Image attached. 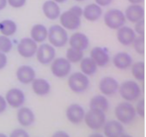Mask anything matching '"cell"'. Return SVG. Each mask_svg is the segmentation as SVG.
<instances>
[{
  "instance_id": "6da1fadb",
  "label": "cell",
  "mask_w": 146,
  "mask_h": 137,
  "mask_svg": "<svg viewBox=\"0 0 146 137\" xmlns=\"http://www.w3.org/2000/svg\"><path fill=\"white\" fill-rule=\"evenodd\" d=\"M115 117L123 125L131 124L137 117L135 107L130 101H123L118 103L114 110Z\"/></svg>"
},
{
  "instance_id": "7a4b0ae2",
  "label": "cell",
  "mask_w": 146,
  "mask_h": 137,
  "mask_svg": "<svg viewBox=\"0 0 146 137\" xmlns=\"http://www.w3.org/2000/svg\"><path fill=\"white\" fill-rule=\"evenodd\" d=\"M47 39L55 48H62L68 43L69 35L67 30L60 24H53L48 29Z\"/></svg>"
},
{
  "instance_id": "3957f363",
  "label": "cell",
  "mask_w": 146,
  "mask_h": 137,
  "mask_svg": "<svg viewBox=\"0 0 146 137\" xmlns=\"http://www.w3.org/2000/svg\"><path fill=\"white\" fill-rule=\"evenodd\" d=\"M121 97L126 101H134L141 96V88L139 84L133 80H127L119 84L118 91Z\"/></svg>"
},
{
  "instance_id": "277c9868",
  "label": "cell",
  "mask_w": 146,
  "mask_h": 137,
  "mask_svg": "<svg viewBox=\"0 0 146 137\" xmlns=\"http://www.w3.org/2000/svg\"><path fill=\"white\" fill-rule=\"evenodd\" d=\"M68 86L72 92L76 94H82L90 87L89 76L81 71L72 73L68 78Z\"/></svg>"
},
{
  "instance_id": "5b68a950",
  "label": "cell",
  "mask_w": 146,
  "mask_h": 137,
  "mask_svg": "<svg viewBox=\"0 0 146 137\" xmlns=\"http://www.w3.org/2000/svg\"><path fill=\"white\" fill-rule=\"evenodd\" d=\"M84 122L90 129L99 130L103 128L106 122L105 112L90 109L88 112H85Z\"/></svg>"
},
{
  "instance_id": "8992f818",
  "label": "cell",
  "mask_w": 146,
  "mask_h": 137,
  "mask_svg": "<svg viewBox=\"0 0 146 137\" xmlns=\"http://www.w3.org/2000/svg\"><path fill=\"white\" fill-rule=\"evenodd\" d=\"M104 22L111 30H117L126 23L124 13L119 9H110L104 15Z\"/></svg>"
},
{
  "instance_id": "52a82bcc",
  "label": "cell",
  "mask_w": 146,
  "mask_h": 137,
  "mask_svg": "<svg viewBox=\"0 0 146 137\" xmlns=\"http://www.w3.org/2000/svg\"><path fill=\"white\" fill-rule=\"evenodd\" d=\"M81 16L70 8L68 11L61 13L58 18L60 19V25L65 30H76L81 26Z\"/></svg>"
},
{
  "instance_id": "ba28073f",
  "label": "cell",
  "mask_w": 146,
  "mask_h": 137,
  "mask_svg": "<svg viewBox=\"0 0 146 137\" xmlns=\"http://www.w3.org/2000/svg\"><path fill=\"white\" fill-rule=\"evenodd\" d=\"M50 71L54 76L58 78L67 77L71 71V63L66 57L55 58L50 63Z\"/></svg>"
},
{
  "instance_id": "9c48e42d",
  "label": "cell",
  "mask_w": 146,
  "mask_h": 137,
  "mask_svg": "<svg viewBox=\"0 0 146 137\" xmlns=\"http://www.w3.org/2000/svg\"><path fill=\"white\" fill-rule=\"evenodd\" d=\"M35 56L39 63L43 65H49L56 57V49L50 43H42L38 47Z\"/></svg>"
},
{
  "instance_id": "30bf717a",
  "label": "cell",
  "mask_w": 146,
  "mask_h": 137,
  "mask_svg": "<svg viewBox=\"0 0 146 137\" xmlns=\"http://www.w3.org/2000/svg\"><path fill=\"white\" fill-rule=\"evenodd\" d=\"M38 43L31 38H24L17 44V52L24 58H31L36 55Z\"/></svg>"
},
{
  "instance_id": "8fae6325",
  "label": "cell",
  "mask_w": 146,
  "mask_h": 137,
  "mask_svg": "<svg viewBox=\"0 0 146 137\" xmlns=\"http://www.w3.org/2000/svg\"><path fill=\"white\" fill-rule=\"evenodd\" d=\"M6 102L9 106L14 109H18L25 105L26 96L25 92L17 88H13L9 90L6 92V95L5 96Z\"/></svg>"
},
{
  "instance_id": "7c38bea8",
  "label": "cell",
  "mask_w": 146,
  "mask_h": 137,
  "mask_svg": "<svg viewBox=\"0 0 146 137\" xmlns=\"http://www.w3.org/2000/svg\"><path fill=\"white\" fill-rule=\"evenodd\" d=\"M118 87V81L112 76H104L100 79L98 83V89L100 92L105 96H111L117 93Z\"/></svg>"
},
{
  "instance_id": "4fadbf2b",
  "label": "cell",
  "mask_w": 146,
  "mask_h": 137,
  "mask_svg": "<svg viewBox=\"0 0 146 137\" xmlns=\"http://www.w3.org/2000/svg\"><path fill=\"white\" fill-rule=\"evenodd\" d=\"M84 109L78 103H72L69 105L65 112V116L67 120L70 123L75 125L80 124L82 122H84Z\"/></svg>"
},
{
  "instance_id": "5bb4252c",
  "label": "cell",
  "mask_w": 146,
  "mask_h": 137,
  "mask_svg": "<svg viewBox=\"0 0 146 137\" xmlns=\"http://www.w3.org/2000/svg\"><path fill=\"white\" fill-rule=\"evenodd\" d=\"M102 128L106 137H121L124 134L123 124L117 119L106 121Z\"/></svg>"
},
{
  "instance_id": "9a60e30c",
  "label": "cell",
  "mask_w": 146,
  "mask_h": 137,
  "mask_svg": "<svg viewBox=\"0 0 146 137\" xmlns=\"http://www.w3.org/2000/svg\"><path fill=\"white\" fill-rule=\"evenodd\" d=\"M16 77L22 84H30L36 78V71L30 65H21L16 71Z\"/></svg>"
},
{
  "instance_id": "2e32d148",
  "label": "cell",
  "mask_w": 146,
  "mask_h": 137,
  "mask_svg": "<svg viewBox=\"0 0 146 137\" xmlns=\"http://www.w3.org/2000/svg\"><path fill=\"white\" fill-rule=\"evenodd\" d=\"M136 37V32L132 28L129 26L123 25L117 30V39L123 46L131 45Z\"/></svg>"
},
{
  "instance_id": "e0dca14e",
  "label": "cell",
  "mask_w": 146,
  "mask_h": 137,
  "mask_svg": "<svg viewBox=\"0 0 146 137\" xmlns=\"http://www.w3.org/2000/svg\"><path fill=\"white\" fill-rule=\"evenodd\" d=\"M17 122L23 127H31L34 124L36 116L31 109L28 107H20L18 108V111L17 113Z\"/></svg>"
},
{
  "instance_id": "ac0fdd59",
  "label": "cell",
  "mask_w": 146,
  "mask_h": 137,
  "mask_svg": "<svg viewBox=\"0 0 146 137\" xmlns=\"http://www.w3.org/2000/svg\"><path fill=\"white\" fill-rule=\"evenodd\" d=\"M68 43L70 44V47L73 49L84 51L90 45V40L84 33L76 32L69 38Z\"/></svg>"
},
{
  "instance_id": "d6986e66",
  "label": "cell",
  "mask_w": 146,
  "mask_h": 137,
  "mask_svg": "<svg viewBox=\"0 0 146 137\" xmlns=\"http://www.w3.org/2000/svg\"><path fill=\"white\" fill-rule=\"evenodd\" d=\"M126 20L135 24L137 21L144 18V9L141 5L131 4L123 12Z\"/></svg>"
},
{
  "instance_id": "ffe728a7",
  "label": "cell",
  "mask_w": 146,
  "mask_h": 137,
  "mask_svg": "<svg viewBox=\"0 0 146 137\" xmlns=\"http://www.w3.org/2000/svg\"><path fill=\"white\" fill-rule=\"evenodd\" d=\"M103 9L96 3L89 4L83 9V16L89 22H96L101 18Z\"/></svg>"
},
{
  "instance_id": "44dd1931",
  "label": "cell",
  "mask_w": 146,
  "mask_h": 137,
  "mask_svg": "<svg viewBox=\"0 0 146 137\" xmlns=\"http://www.w3.org/2000/svg\"><path fill=\"white\" fill-rule=\"evenodd\" d=\"M112 63L117 70H125L131 68V64L133 63V59L129 53L121 51V52H117L114 55Z\"/></svg>"
},
{
  "instance_id": "7402d4cb",
  "label": "cell",
  "mask_w": 146,
  "mask_h": 137,
  "mask_svg": "<svg viewBox=\"0 0 146 137\" xmlns=\"http://www.w3.org/2000/svg\"><path fill=\"white\" fill-rule=\"evenodd\" d=\"M90 57L94 60L98 67H105L110 63V56L108 51L100 46L94 47L91 49Z\"/></svg>"
},
{
  "instance_id": "603a6c76",
  "label": "cell",
  "mask_w": 146,
  "mask_h": 137,
  "mask_svg": "<svg viewBox=\"0 0 146 137\" xmlns=\"http://www.w3.org/2000/svg\"><path fill=\"white\" fill-rule=\"evenodd\" d=\"M43 13L45 18L49 20H56L59 18L61 14V10L58 3L53 0H47L43 4L42 6Z\"/></svg>"
},
{
  "instance_id": "cb8c5ba5",
  "label": "cell",
  "mask_w": 146,
  "mask_h": 137,
  "mask_svg": "<svg viewBox=\"0 0 146 137\" xmlns=\"http://www.w3.org/2000/svg\"><path fill=\"white\" fill-rule=\"evenodd\" d=\"M31 89L34 94L38 96H47L50 90L51 86L48 80L44 78H35L31 82Z\"/></svg>"
},
{
  "instance_id": "d4e9b609",
  "label": "cell",
  "mask_w": 146,
  "mask_h": 137,
  "mask_svg": "<svg viewBox=\"0 0 146 137\" xmlns=\"http://www.w3.org/2000/svg\"><path fill=\"white\" fill-rule=\"evenodd\" d=\"M30 38H31L36 43H44L48 37V29L42 24H34L30 32Z\"/></svg>"
},
{
  "instance_id": "484cf974",
  "label": "cell",
  "mask_w": 146,
  "mask_h": 137,
  "mask_svg": "<svg viewBox=\"0 0 146 137\" xmlns=\"http://www.w3.org/2000/svg\"><path fill=\"white\" fill-rule=\"evenodd\" d=\"M89 107L91 109H97L106 112L110 107V101L104 95H98L93 96L89 102Z\"/></svg>"
},
{
  "instance_id": "4316f807",
  "label": "cell",
  "mask_w": 146,
  "mask_h": 137,
  "mask_svg": "<svg viewBox=\"0 0 146 137\" xmlns=\"http://www.w3.org/2000/svg\"><path fill=\"white\" fill-rule=\"evenodd\" d=\"M79 63L81 72L88 76H93L98 70V65L90 57H83V59Z\"/></svg>"
},
{
  "instance_id": "83f0119b",
  "label": "cell",
  "mask_w": 146,
  "mask_h": 137,
  "mask_svg": "<svg viewBox=\"0 0 146 137\" xmlns=\"http://www.w3.org/2000/svg\"><path fill=\"white\" fill-rule=\"evenodd\" d=\"M17 30V24L11 19H5L0 22V32L6 37L13 36Z\"/></svg>"
},
{
  "instance_id": "f1b7e54d",
  "label": "cell",
  "mask_w": 146,
  "mask_h": 137,
  "mask_svg": "<svg viewBox=\"0 0 146 137\" xmlns=\"http://www.w3.org/2000/svg\"><path fill=\"white\" fill-rule=\"evenodd\" d=\"M131 74L137 81L143 82L145 78V65L142 61L133 63L131 66Z\"/></svg>"
},
{
  "instance_id": "f546056e",
  "label": "cell",
  "mask_w": 146,
  "mask_h": 137,
  "mask_svg": "<svg viewBox=\"0 0 146 137\" xmlns=\"http://www.w3.org/2000/svg\"><path fill=\"white\" fill-rule=\"evenodd\" d=\"M65 57L71 64L72 63H78L84 57V51L70 47L66 50Z\"/></svg>"
},
{
  "instance_id": "4dcf8cb0",
  "label": "cell",
  "mask_w": 146,
  "mask_h": 137,
  "mask_svg": "<svg viewBox=\"0 0 146 137\" xmlns=\"http://www.w3.org/2000/svg\"><path fill=\"white\" fill-rule=\"evenodd\" d=\"M131 45H133V48L137 54H139L141 56L144 55V52H145L144 36H137Z\"/></svg>"
},
{
  "instance_id": "1f68e13d",
  "label": "cell",
  "mask_w": 146,
  "mask_h": 137,
  "mask_svg": "<svg viewBox=\"0 0 146 137\" xmlns=\"http://www.w3.org/2000/svg\"><path fill=\"white\" fill-rule=\"evenodd\" d=\"M13 48V43L11 39L6 36H0V51L5 54L9 53L11 51Z\"/></svg>"
},
{
  "instance_id": "d6a6232c",
  "label": "cell",
  "mask_w": 146,
  "mask_h": 137,
  "mask_svg": "<svg viewBox=\"0 0 146 137\" xmlns=\"http://www.w3.org/2000/svg\"><path fill=\"white\" fill-rule=\"evenodd\" d=\"M133 30H134V31L136 32V34H137V36H144V34H145V22H144V18L137 21V23H135V26H134Z\"/></svg>"
},
{
  "instance_id": "836d02e7",
  "label": "cell",
  "mask_w": 146,
  "mask_h": 137,
  "mask_svg": "<svg viewBox=\"0 0 146 137\" xmlns=\"http://www.w3.org/2000/svg\"><path fill=\"white\" fill-rule=\"evenodd\" d=\"M144 105H145V102L143 99H140L137 102V105L135 107V110L137 113V115H138L141 118L144 117L145 115V109H144Z\"/></svg>"
},
{
  "instance_id": "e575fe53",
  "label": "cell",
  "mask_w": 146,
  "mask_h": 137,
  "mask_svg": "<svg viewBox=\"0 0 146 137\" xmlns=\"http://www.w3.org/2000/svg\"><path fill=\"white\" fill-rule=\"evenodd\" d=\"M27 0H7V4L15 9H19L26 5Z\"/></svg>"
},
{
  "instance_id": "d590c367",
  "label": "cell",
  "mask_w": 146,
  "mask_h": 137,
  "mask_svg": "<svg viewBox=\"0 0 146 137\" xmlns=\"http://www.w3.org/2000/svg\"><path fill=\"white\" fill-rule=\"evenodd\" d=\"M11 137H29L30 134L24 128H15L10 134Z\"/></svg>"
},
{
  "instance_id": "8d00e7d4",
  "label": "cell",
  "mask_w": 146,
  "mask_h": 137,
  "mask_svg": "<svg viewBox=\"0 0 146 137\" xmlns=\"http://www.w3.org/2000/svg\"><path fill=\"white\" fill-rule=\"evenodd\" d=\"M7 63H8V59H7L6 54L0 51V70L6 67Z\"/></svg>"
},
{
  "instance_id": "74e56055",
  "label": "cell",
  "mask_w": 146,
  "mask_h": 137,
  "mask_svg": "<svg viewBox=\"0 0 146 137\" xmlns=\"http://www.w3.org/2000/svg\"><path fill=\"white\" fill-rule=\"evenodd\" d=\"M7 106H8V104L6 102L5 98L3 96L0 95V114H3L6 110Z\"/></svg>"
},
{
  "instance_id": "f35d334b",
  "label": "cell",
  "mask_w": 146,
  "mask_h": 137,
  "mask_svg": "<svg viewBox=\"0 0 146 137\" xmlns=\"http://www.w3.org/2000/svg\"><path fill=\"white\" fill-rule=\"evenodd\" d=\"M112 2H113V0H95V3L100 5L101 7L109 6Z\"/></svg>"
},
{
  "instance_id": "ab89813d",
  "label": "cell",
  "mask_w": 146,
  "mask_h": 137,
  "mask_svg": "<svg viewBox=\"0 0 146 137\" xmlns=\"http://www.w3.org/2000/svg\"><path fill=\"white\" fill-rule=\"evenodd\" d=\"M53 137H69V134L65 131H62V130H59V131H57L55 132L53 134H52Z\"/></svg>"
},
{
  "instance_id": "60d3db41",
  "label": "cell",
  "mask_w": 146,
  "mask_h": 137,
  "mask_svg": "<svg viewBox=\"0 0 146 137\" xmlns=\"http://www.w3.org/2000/svg\"><path fill=\"white\" fill-rule=\"evenodd\" d=\"M7 0H0V11L5 10L7 6Z\"/></svg>"
},
{
  "instance_id": "b9f144b4",
  "label": "cell",
  "mask_w": 146,
  "mask_h": 137,
  "mask_svg": "<svg viewBox=\"0 0 146 137\" xmlns=\"http://www.w3.org/2000/svg\"><path fill=\"white\" fill-rule=\"evenodd\" d=\"M144 0H128V2L130 4H132V5H140L142 4Z\"/></svg>"
},
{
  "instance_id": "7bdbcfd3",
  "label": "cell",
  "mask_w": 146,
  "mask_h": 137,
  "mask_svg": "<svg viewBox=\"0 0 146 137\" xmlns=\"http://www.w3.org/2000/svg\"><path fill=\"white\" fill-rule=\"evenodd\" d=\"M53 1H55L56 3H58V5L59 4H64V3H65L67 0H53Z\"/></svg>"
},
{
  "instance_id": "ee69618b",
  "label": "cell",
  "mask_w": 146,
  "mask_h": 137,
  "mask_svg": "<svg viewBox=\"0 0 146 137\" xmlns=\"http://www.w3.org/2000/svg\"><path fill=\"white\" fill-rule=\"evenodd\" d=\"M90 136H102V134H92Z\"/></svg>"
},
{
  "instance_id": "f6af8a7d",
  "label": "cell",
  "mask_w": 146,
  "mask_h": 137,
  "mask_svg": "<svg viewBox=\"0 0 146 137\" xmlns=\"http://www.w3.org/2000/svg\"><path fill=\"white\" fill-rule=\"evenodd\" d=\"M0 136H2V137H6V134H4V133H0Z\"/></svg>"
},
{
  "instance_id": "bcb514c9",
  "label": "cell",
  "mask_w": 146,
  "mask_h": 137,
  "mask_svg": "<svg viewBox=\"0 0 146 137\" xmlns=\"http://www.w3.org/2000/svg\"><path fill=\"white\" fill-rule=\"evenodd\" d=\"M74 1H77V2H84L85 0H74Z\"/></svg>"
}]
</instances>
